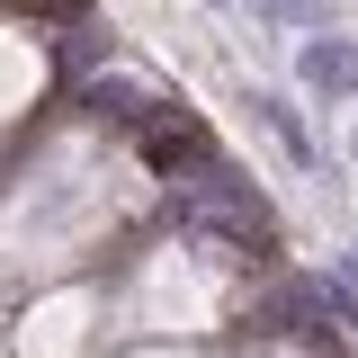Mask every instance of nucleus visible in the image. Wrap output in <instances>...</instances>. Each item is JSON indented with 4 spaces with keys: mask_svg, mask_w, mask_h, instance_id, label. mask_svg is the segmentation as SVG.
Here are the masks:
<instances>
[{
    "mask_svg": "<svg viewBox=\"0 0 358 358\" xmlns=\"http://www.w3.org/2000/svg\"><path fill=\"white\" fill-rule=\"evenodd\" d=\"M171 206H179V224H188V233H206V242H233V251H278V215H268V197L233 171L224 152L171 179Z\"/></svg>",
    "mask_w": 358,
    "mask_h": 358,
    "instance_id": "1",
    "label": "nucleus"
},
{
    "mask_svg": "<svg viewBox=\"0 0 358 358\" xmlns=\"http://www.w3.org/2000/svg\"><path fill=\"white\" fill-rule=\"evenodd\" d=\"M134 152L152 162L162 179H179V171H197V162H215V134H206V117H188L179 99H152L143 117H134Z\"/></svg>",
    "mask_w": 358,
    "mask_h": 358,
    "instance_id": "2",
    "label": "nucleus"
},
{
    "mask_svg": "<svg viewBox=\"0 0 358 358\" xmlns=\"http://www.w3.org/2000/svg\"><path fill=\"white\" fill-rule=\"evenodd\" d=\"M296 81H305L322 108H350V99H358V45H350V36H313V45H296Z\"/></svg>",
    "mask_w": 358,
    "mask_h": 358,
    "instance_id": "3",
    "label": "nucleus"
},
{
    "mask_svg": "<svg viewBox=\"0 0 358 358\" xmlns=\"http://www.w3.org/2000/svg\"><path fill=\"white\" fill-rule=\"evenodd\" d=\"M251 117H260V126L287 143V162H296L305 179H322V143H313V126L296 117V108H287V99H278V90H251Z\"/></svg>",
    "mask_w": 358,
    "mask_h": 358,
    "instance_id": "4",
    "label": "nucleus"
},
{
    "mask_svg": "<svg viewBox=\"0 0 358 358\" xmlns=\"http://www.w3.org/2000/svg\"><path fill=\"white\" fill-rule=\"evenodd\" d=\"M90 117H117V126H134V117H143V108H152V99H162V90H143L134 81V72H108V63H99V72H90Z\"/></svg>",
    "mask_w": 358,
    "mask_h": 358,
    "instance_id": "5",
    "label": "nucleus"
},
{
    "mask_svg": "<svg viewBox=\"0 0 358 358\" xmlns=\"http://www.w3.org/2000/svg\"><path fill=\"white\" fill-rule=\"evenodd\" d=\"M54 63H63V72H99V63H117V36H108L99 18H72V27L54 36Z\"/></svg>",
    "mask_w": 358,
    "mask_h": 358,
    "instance_id": "6",
    "label": "nucleus"
},
{
    "mask_svg": "<svg viewBox=\"0 0 358 358\" xmlns=\"http://www.w3.org/2000/svg\"><path fill=\"white\" fill-rule=\"evenodd\" d=\"M27 9H45V18H63V27H72V18H90V0H27Z\"/></svg>",
    "mask_w": 358,
    "mask_h": 358,
    "instance_id": "7",
    "label": "nucleus"
},
{
    "mask_svg": "<svg viewBox=\"0 0 358 358\" xmlns=\"http://www.w3.org/2000/svg\"><path fill=\"white\" fill-rule=\"evenodd\" d=\"M341 278H350V287H358V260H350V268H341Z\"/></svg>",
    "mask_w": 358,
    "mask_h": 358,
    "instance_id": "8",
    "label": "nucleus"
},
{
    "mask_svg": "<svg viewBox=\"0 0 358 358\" xmlns=\"http://www.w3.org/2000/svg\"><path fill=\"white\" fill-rule=\"evenodd\" d=\"M350 162H358V143H350Z\"/></svg>",
    "mask_w": 358,
    "mask_h": 358,
    "instance_id": "9",
    "label": "nucleus"
},
{
    "mask_svg": "<svg viewBox=\"0 0 358 358\" xmlns=\"http://www.w3.org/2000/svg\"><path fill=\"white\" fill-rule=\"evenodd\" d=\"M350 108H358V99H350Z\"/></svg>",
    "mask_w": 358,
    "mask_h": 358,
    "instance_id": "10",
    "label": "nucleus"
}]
</instances>
